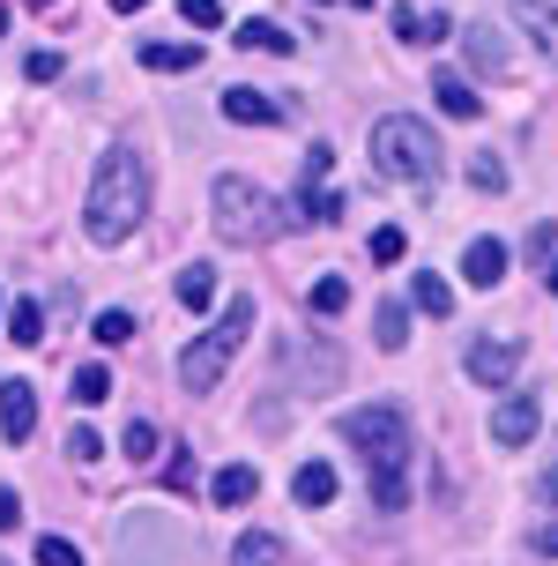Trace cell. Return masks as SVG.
I'll return each instance as SVG.
<instances>
[{
  "instance_id": "cell-1",
  "label": "cell",
  "mask_w": 558,
  "mask_h": 566,
  "mask_svg": "<svg viewBox=\"0 0 558 566\" xmlns=\"http://www.w3.org/2000/svg\"><path fill=\"white\" fill-rule=\"evenodd\" d=\"M343 440L365 448V470H372V507L402 514L410 507V418L394 402H365V410H343Z\"/></svg>"
},
{
  "instance_id": "cell-2",
  "label": "cell",
  "mask_w": 558,
  "mask_h": 566,
  "mask_svg": "<svg viewBox=\"0 0 558 566\" xmlns=\"http://www.w3.org/2000/svg\"><path fill=\"white\" fill-rule=\"evenodd\" d=\"M141 217H149V165L135 149H105L97 179H90V201H83V231L97 247H119Z\"/></svg>"
},
{
  "instance_id": "cell-3",
  "label": "cell",
  "mask_w": 558,
  "mask_h": 566,
  "mask_svg": "<svg viewBox=\"0 0 558 566\" xmlns=\"http://www.w3.org/2000/svg\"><path fill=\"white\" fill-rule=\"evenodd\" d=\"M440 157H446L440 135L410 113H388L372 127V171L394 179V187H432V179H440Z\"/></svg>"
},
{
  "instance_id": "cell-4",
  "label": "cell",
  "mask_w": 558,
  "mask_h": 566,
  "mask_svg": "<svg viewBox=\"0 0 558 566\" xmlns=\"http://www.w3.org/2000/svg\"><path fill=\"white\" fill-rule=\"evenodd\" d=\"M246 328H253V298H231V306L201 328L194 343H187V358H179V380H187V396H209L223 380V366L239 358V343H246Z\"/></svg>"
},
{
  "instance_id": "cell-5",
  "label": "cell",
  "mask_w": 558,
  "mask_h": 566,
  "mask_svg": "<svg viewBox=\"0 0 558 566\" xmlns=\"http://www.w3.org/2000/svg\"><path fill=\"white\" fill-rule=\"evenodd\" d=\"M209 209H217V231L231 239V247H261V239L283 231L269 187H253V179H239V171H223L217 187H209Z\"/></svg>"
},
{
  "instance_id": "cell-6",
  "label": "cell",
  "mask_w": 558,
  "mask_h": 566,
  "mask_svg": "<svg viewBox=\"0 0 558 566\" xmlns=\"http://www.w3.org/2000/svg\"><path fill=\"white\" fill-rule=\"evenodd\" d=\"M462 366H470L476 388H506V380L522 373V343H514V336H476Z\"/></svg>"
},
{
  "instance_id": "cell-7",
  "label": "cell",
  "mask_w": 558,
  "mask_h": 566,
  "mask_svg": "<svg viewBox=\"0 0 558 566\" xmlns=\"http://www.w3.org/2000/svg\"><path fill=\"white\" fill-rule=\"evenodd\" d=\"M536 424H544V402L536 396H506L499 410H492V440H499V448H529Z\"/></svg>"
},
{
  "instance_id": "cell-8",
  "label": "cell",
  "mask_w": 558,
  "mask_h": 566,
  "mask_svg": "<svg viewBox=\"0 0 558 566\" xmlns=\"http://www.w3.org/2000/svg\"><path fill=\"white\" fill-rule=\"evenodd\" d=\"M506 239H470V247H462V283H476V291H492V283L506 276Z\"/></svg>"
},
{
  "instance_id": "cell-9",
  "label": "cell",
  "mask_w": 558,
  "mask_h": 566,
  "mask_svg": "<svg viewBox=\"0 0 558 566\" xmlns=\"http://www.w3.org/2000/svg\"><path fill=\"white\" fill-rule=\"evenodd\" d=\"M223 119H239V127H276L283 119V97H269V90H223Z\"/></svg>"
},
{
  "instance_id": "cell-10",
  "label": "cell",
  "mask_w": 558,
  "mask_h": 566,
  "mask_svg": "<svg viewBox=\"0 0 558 566\" xmlns=\"http://www.w3.org/2000/svg\"><path fill=\"white\" fill-rule=\"evenodd\" d=\"M0 432H8V440H30V432H38V388H30V380H8V388H0Z\"/></svg>"
},
{
  "instance_id": "cell-11",
  "label": "cell",
  "mask_w": 558,
  "mask_h": 566,
  "mask_svg": "<svg viewBox=\"0 0 558 566\" xmlns=\"http://www.w3.org/2000/svg\"><path fill=\"white\" fill-rule=\"evenodd\" d=\"M446 30L454 23H446L440 8H394V38H402V45H440Z\"/></svg>"
},
{
  "instance_id": "cell-12",
  "label": "cell",
  "mask_w": 558,
  "mask_h": 566,
  "mask_svg": "<svg viewBox=\"0 0 558 566\" xmlns=\"http://www.w3.org/2000/svg\"><path fill=\"white\" fill-rule=\"evenodd\" d=\"M514 23H522L536 45L558 60V0H514Z\"/></svg>"
},
{
  "instance_id": "cell-13",
  "label": "cell",
  "mask_w": 558,
  "mask_h": 566,
  "mask_svg": "<svg viewBox=\"0 0 558 566\" xmlns=\"http://www.w3.org/2000/svg\"><path fill=\"white\" fill-rule=\"evenodd\" d=\"M209 492H217V507H246L253 492H261V470H253V462H223Z\"/></svg>"
},
{
  "instance_id": "cell-14",
  "label": "cell",
  "mask_w": 558,
  "mask_h": 566,
  "mask_svg": "<svg viewBox=\"0 0 558 566\" xmlns=\"http://www.w3.org/2000/svg\"><path fill=\"white\" fill-rule=\"evenodd\" d=\"M179 306L187 313L217 306V269H209V261H187V269H179Z\"/></svg>"
},
{
  "instance_id": "cell-15",
  "label": "cell",
  "mask_w": 558,
  "mask_h": 566,
  "mask_svg": "<svg viewBox=\"0 0 558 566\" xmlns=\"http://www.w3.org/2000/svg\"><path fill=\"white\" fill-rule=\"evenodd\" d=\"M141 67H157V75H187V67H201V45H194V38H187V45L157 38V45H141Z\"/></svg>"
},
{
  "instance_id": "cell-16",
  "label": "cell",
  "mask_w": 558,
  "mask_h": 566,
  "mask_svg": "<svg viewBox=\"0 0 558 566\" xmlns=\"http://www.w3.org/2000/svg\"><path fill=\"white\" fill-rule=\"evenodd\" d=\"M291 500H298V507H328V500H335V470H328V462H298Z\"/></svg>"
},
{
  "instance_id": "cell-17",
  "label": "cell",
  "mask_w": 558,
  "mask_h": 566,
  "mask_svg": "<svg viewBox=\"0 0 558 566\" xmlns=\"http://www.w3.org/2000/svg\"><path fill=\"white\" fill-rule=\"evenodd\" d=\"M8 343H45V306L38 298H8Z\"/></svg>"
},
{
  "instance_id": "cell-18",
  "label": "cell",
  "mask_w": 558,
  "mask_h": 566,
  "mask_svg": "<svg viewBox=\"0 0 558 566\" xmlns=\"http://www.w3.org/2000/svg\"><path fill=\"white\" fill-rule=\"evenodd\" d=\"M432 97H440V113H446V119H476V113H484V97H476L462 75H440V83H432Z\"/></svg>"
},
{
  "instance_id": "cell-19",
  "label": "cell",
  "mask_w": 558,
  "mask_h": 566,
  "mask_svg": "<svg viewBox=\"0 0 558 566\" xmlns=\"http://www.w3.org/2000/svg\"><path fill=\"white\" fill-rule=\"evenodd\" d=\"M231 566H283V537H269V530H246V537L231 544Z\"/></svg>"
},
{
  "instance_id": "cell-20",
  "label": "cell",
  "mask_w": 558,
  "mask_h": 566,
  "mask_svg": "<svg viewBox=\"0 0 558 566\" xmlns=\"http://www.w3.org/2000/svg\"><path fill=\"white\" fill-rule=\"evenodd\" d=\"M470 60L484 67V75H506V67H514V60H506V45H499V30H492V23H476V30H470Z\"/></svg>"
},
{
  "instance_id": "cell-21",
  "label": "cell",
  "mask_w": 558,
  "mask_h": 566,
  "mask_svg": "<svg viewBox=\"0 0 558 566\" xmlns=\"http://www.w3.org/2000/svg\"><path fill=\"white\" fill-rule=\"evenodd\" d=\"M239 45H246V53H291V30L253 15V23H239Z\"/></svg>"
},
{
  "instance_id": "cell-22",
  "label": "cell",
  "mask_w": 558,
  "mask_h": 566,
  "mask_svg": "<svg viewBox=\"0 0 558 566\" xmlns=\"http://www.w3.org/2000/svg\"><path fill=\"white\" fill-rule=\"evenodd\" d=\"M372 336H380V350H402V343H410V306L388 298V306L372 313Z\"/></svg>"
},
{
  "instance_id": "cell-23",
  "label": "cell",
  "mask_w": 558,
  "mask_h": 566,
  "mask_svg": "<svg viewBox=\"0 0 558 566\" xmlns=\"http://www.w3.org/2000/svg\"><path fill=\"white\" fill-rule=\"evenodd\" d=\"M410 298H418V313H432V321H446V313H454V291H446V283L432 276V269H424V276L410 283Z\"/></svg>"
},
{
  "instance_id": "cell-24",
  "label": "cell",
  "mask_w": 558,
  "mask_h": 566,
  "mask_svg": "<svg viewBox=\"0 0 558 566\" xmlns=\"http://www.w3.org/2000/svg\"><path fill=\"white\" fill-rule=\"evenodd\" d=\"M291 217H298V224H335V217H343V195H335V187H320V195H298V209H291Z\"/></svg>"
},
{
  "instance_id": "cell-25",
  "label": "cell",
  "mask_w": 558,
  "mask_h": 566,
  "mask_svg": "<svg viewBox=\"0 0 558 566\" xmlns=\"http://www.w3.org/2000/svg\"><path fill=\"white\" fill-rule=\"evenodd\" d=\"M306 306L320 313V321H335V313L350 306V283H343V276H320V283H313V291H306Z\"/></svg>"
},
{
  "instance_id": "cell-26",
  "label": "cell",
  "mask_w": 558,
  "mask_h": 566,
  "mask_svg": "<svg viewBox=\"0 0 558 566\" xmlns=\"http://www.w3.org/2000/svg\"><path fill=\"white\" fill-rule=\"evenodd\" d=\"M328 171H335V149H328V142H313L306 171H298V195H320V187H328Z\"/></svg>"
},
{
  "instance_id": "cell-27",
  "label": "cell",
  "mask_w": 558,
  "mask_h": 566,
  "mask_svg": "<svg viewBox=\"0 0 558 566\" xmlns=\"http://www.w3.org/2000/svg\"><path fill=\"white\" fill-rule=\"evenodd\" d=\"M365 254L380 261V269H394V261L410 254V239H402V224H380V231H372V239H365Z\"/></svg>"
},
{
  "instance_id": "cell-28",
  "label": "cell",
  "mask_w": 558,
  "mask_h": 566,
  "mask_svg": "<svg viewBox=\"0 0 558 566\" xmlns=\"http://www.w3.org/2000/svg\"><path fill=\"white\" fill-rule=\"evenodd\" d=\"M105 396H112V373L105 366H75V402H83V410H97Z\"/></svg>"
},
{
  "instance_id": "cell-29",
  "label": "cell",
  "mask_w": 558,
  "mask_h": 566,
  "mask_svg": "<svg viewBox=\"0 0 558 566\" xmlns=\"http://www.w3.org/2000/svg\"><path fill=\"white\" fill-rule=\"evenodd\" d=\"M97 343H105V350H119V343H135V313H97Z\"/></svg>"
},
{
  "instance_id": "cell-30",
  "label": "cell",
  "mask_w": 558,
  "mask_h": 566,
  "mask_svg": "<svg viewBox=\"0 0 558 566\" xmlns=\"http://www.w3.org/2000/svg\"><path fill=\"white\" fill-rule=\"evenodd\" d=\"M470 187L476 195H506V165L499 157H470Z\"/></svg>"
},
{
  "instance_id": "cell-31",
  "label": "cell",
  "mask_w": 558,
  "mask_h": 566,
  "mask_svg": "<svg viewBox=\"0 0 558 566\" xmlns=\"http://www.w3.org/2000/svg\"><path fill=\"white\" fill-rule=\"evenodd\" d=\"M119 448H127V462H149V454H157V424H149V418H135Z\"/></svg>"
},
{
  "instance_id": "cell-32",
  "label": "cell",
  "mask_w": 558,
  "mask_h": 566,
  "mask_svg": "<svg viewBox=\"0 0 558 566\" xmlns=\"http://www.w3.org/2000/svg\"><path fill=\"white\" fill-rule=\"evenodd\" d=\"M38 566H83V552L67 537H38Z\"/></svg>"
},
{
  "instance_id": "cell-33",
  "label": "cell",
  "mask_w": 558,
  "mask_h": 566,
  "mask_svg": "<svg viewBox=\"0 0 558 566\" xmlns=\"http://www.w3.org/2000/svg\"><path fill=\"white\" fill-rule=\"evenodd\" d=\"M179 15H187L194 30H217L223 23V0H179Z\"/></svg>"
},
{
  "instance_id": "cell-34",
  "label": "cell",
  "mask_w": 558,
  "mask_h": 566,
  "mask_svg": "<svg viewBox=\"0 0 558 566\" xmlns=\"http://www.w3.org/2000/svg\"><path fill=\"white\" fill-rule=\"evenodd\" d=\"M67 454H75V462H97V454H105V440H97L90 424H75V432H67Z\"/></svg>"
},
{
  "instance_id": "cell-35",
  "label": "cell",
  "mask_w": 558,
  "mask_h": 566,
  "mask_svg": "<svg viewBox=\"0 0 558 566\" xmlns=\"http://www.w3.org/2000/svg\"><path fill=\"white\" fill-rule=\"evenodd\" d=\"M15 522H23V492H15V484H0V530H15Z\"/></svg>"
},
{
  "instance_id": "cell-36",
  "label": "cell",
  "mask_w": 558,
  "mask_h": 566,
  "mask_svg": "<svg viewBox=\"0 0 558 566\" xmlns=\"http://www.w3.org/2000/svg\"><path fill=\"white\" fill-rule=\"evenodd\" d=\"M165 484H171V492H194V462H187V448H179V462L165 470Z\"/></svg>"
},
{
  "instance_id": "cell-37",
  "label": "cell",
  "mask_w": 558,
  "mask_h": 566,
  "mask_svg": "<svg viewBox=\"0 0 558 566\" xmlns=\"http://www.w3.org/2000/svg\"><path fill=\"white\" fill-rule=\"evenodd\" d=\"M60 75V53H30V83H53Z\"/></svg>"
},
{
  "instance_id": "cell-38",
  "label": "cell",
  "mask_w": 558,
  "mask_h": 566,
  "mask_svg": "<svg viewBox=\"0 0 558 566\" xmlns=\"http://www.w3.org/2000/svg\"><path fill=\"white\" fill-rule=\"evenodd\" d=\"M529 254H536V261L558 254V231H551V224H536V231H529Z\"/></svg>"
},
{
  "instance_id": "cell-39",
  "label": "cell",
  "mask_w": 558,
  "mask_h": 566,
  "mask_svg": "<svg viewBox=\"0 0 558 566\" xmlns=\"http://www.w3.org/2000/svg\"><path fill=\"white\" fill-rule=\"evenodd\" d=\"M536 552H551V559H558V530H536Z\"/></svg>"
},
{
  "instance_id": "cell-40",
  "label": "cell",
  "mask_w": 558,
  "mask_h": 566,
  "mask_svg": "<svg viewBox=\"0 0 558 566\" xmlns=\"http://www.w3.org/2000/svg\"><path fill=\"white\" fill-rule=\"evenodd\" d=\"M141 8H149V0H112V15H141Z\"/></svg>"
},
{
  "instance_id": "cell-41",
  "label": "cell",
  "mask_w": 558,
  "mask_h": 566,
  "mask_svg": "<svg viewBox=\"0 0 558 566\" xmlns=\"http://www.w3.org/2000/svg\"><path fill=\"white\" fill-rule=\"evenodd\" d=\"M544 492H551V500H558V454H551V470H544Z\"/></svg>"
},
{
  "instance_id": "cell-42",
  "label": "cell",
  "mask_w": 558,
  "mask_h": 566,
  "mask_svg": "<svg viewBox=\"0 0 558 566\" xmlns=\"http://www.w3.org/2000/svg\"><path fill=\"white\" fill-rule=\"evenodd\" d=\"M544 283H551V291H558V254H551V261H544Z\"/></svg>"
},
{
  "instance_id": "cell-43",
  "label": "cell",
  "mask_w": 558,
  "mask_h": 566,
  "mask_svg": "<svg viewBox=\"0 0 558 566\" xmlns=\"http://www.w3.org/2000/svg\"><path fill=\"white\" fill-rule=\"evenodd\" d=\"M0 38H8V0H0Z\"/></svg>"
},
{
  "instance_id": "cell-44",
  "label": "cell",
  "mask_w": 558,
  "mask_h": 566,
  "mask_svg": "<svg viewBox=\"0 0 558 566\" xmlns=\"http://www.w3.org/2000/svg\"><path fill=\"white\" fill-rule=\"evenodd\" d=\"M30 8H53V0H30Z\"/></svg>"
},
{
  "instance_id": "cell-45",
  "label": "cell",
  "mask_w": 558,
  "mask_h": 566,
  "mask_svg": "<svg viewBox=\"0 0 558 566\" xmlns=\"http://www.w3.org/2000/svg\"><path fill=\"white\" fill-rule=\"evenodd\" d=\"M313 8H328V0H313Z\"/></svg>"
},
{
  "instance_id": "cell-46",
  "label": "cell",
  "mask_w": 558,
  "mask_h": 566,
  "mask_svg": "<svg viewBox=\"0 0 558 566\" xmlns=\"http://www.w3.org/2000/svg\"><path fill=\"white\" fill-rule=\"evenodd\" d=\"M358 8H372V0H358Z\"/></svg>"
}]
</instances>
